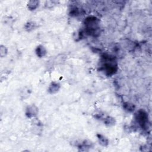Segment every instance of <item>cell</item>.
I'll use <instances>...</instances> for the list:
<instances>
[{"instance_id":"1","label":"cell","mask_w":152,"mask_h":152,"mask_svg":"<svg viewBox=\"0 0 152 152\" xmlns=\"http://www.w3.org/2000/svg\"><path fill=\"white\" fill-rule=\"evenodd\" d=\"M104 59V64L102 68L106 74L110 75L116 72L117 69V65L115 64V61L114 58L110 57V56H105L103 57Z\"/></svg>"},{"instance_id":"2","label":"cell","mask_w":152,"mask_h":152,"mask_svg":"<svg viewBox=\"0 0 152 152\" xmlns=\"http://www.w3.org/2000/svg\"><path fill=\"white\" fill-rule=\"evenodd\" d=\"M87 32L90 34H95L99 29L98 20L95 17H89L85 20Z\"/></svg>"},{"instance_id":"3","label":"cell","mask_w":152,"mask_h":152,"mask_svg":"<svg viewBox=\"0 0 152 152\" xmlns=\"http://www.w3.org/2000/svg\"><path fill=\"white\" fill-rule=\"evenodd\" d=\"M136 118L137 123H138L140 125L142 128H145L148 124V115L143 110L138 111L136 115Z\"/></svg>"},{"instance_id":"4","label":"cell","mask_w":152,"mask_h":152,"mask_svg":"<svg viewBox=\"0 0 152 152\" xmlns=\"http://www.w3.org/2000/svg\"><path fill=\"white\" fill-rule=\"evenodd\" d=\"M38 109L35 105L28 106L26 109V115L29 118H32L37 115Z\"/></svg>"},{"instance_id":"5","label":"cell","mask_w":152,"mask_h":152,"mask_svg":"<svg viewBox=\"0 0 152 152\" xmlns=\"http://www.w3.org/2000/svg\"><path fill=\"white\" fill-rule=\"evenodd\" d=\"M59 89H60V85L58 83L53 82L50 84L48 89V91L50 94H54L57 92H58Z\"/></svg>"},{"instance_id":"6","label":"cell","mask_w":152,"mask_h":152,"mask_svg":"<svg viewBox=\"0 0 152 152\" xmlns=\"http://www.w3.org/2000/svg\"><path fill=\"white\" fill-rule=\"evenodd\" d=\"M36 53L39 57L42 58V57H44L46 55V50L43 46L39 45L37 47L36 49Z\"/></svg>"},{"instance_id":"7","label":"cell","mask_w":152,"mask_h":152,"mask_svg":"<svg viewBox=\"0 0 152 152\" xmlns=\"http://www.w3.org/2000/svg\"><path fill=\"white\" fill-rule=\"evenodd\" d=\"M98 139L99 140V143L104 146H107L108 145V140L104 136L101 134H97Z\"/></svg>"},{"instance_id":"8","label":"cell","mask_w":152,"mask_h":152,"mask_svg":"<svg viewBox=\"0 0 152 152\" xmlns=\"http://www.w3.org/2000/svg\"><path fill=\"white\" fill-rule=\"evenodd\" d=\"M39 5V2L37 1H30L28 3V8L30 10H35Z\"/></svg>"},{"instance_id":"9","label":"cell","mask_w":152,"mask_h":152,"mask_svg":"<svg viewBox=\"0 0 152 152\" xmlns=\"http://www.w3.org/2000/svg\"><path fill=\"white\" fill-rule=\"evenodd\" d=\"M105 123H106V124H109V125H113L114 124V120L113 118L110 119V118H108L106 119V120L105 121Z\"/></svg>"}]
</instances>
